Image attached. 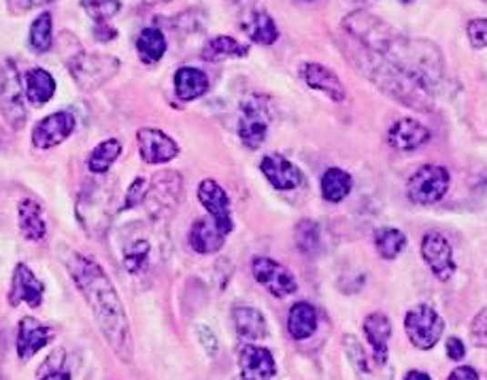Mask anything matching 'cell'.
<instances>
[{
	"label": "cell",
	"instance_id": "cell-1",
	"mask_svg": "<svg viewBox=\"0 0 487 380\" xmlns=\"http://www.w3.org/2000/svg\"><path fill=\"white\" fill-rule=\"evenodd\" d=\"M343 28L366 52L381 55L430 94L442 81V54L434 43L409 39L369 11H353L343 20Z\"/></svg>",
	"mask_w": 487,
	"mask_h": 380
},
{
	"label": "cell",
	"instance_id": "cell-2",
	"mask_svg": "<svg viewBox=\"0 0 487 380\" xmlns=\"http://www.w3.org/2000/svg\"><path fill=\"white\" fill-rule=\"evenodd\" d=\"M62 259H65L68 275L73 276V283L86 297L87 306H90L94 319H96L100 332L105 334L107 342L111 345L113 353L126 364H130L132 334L128 315H126V308L116 287H113L111 278L100 268V264L73 249H62Z\"/></svg>",
	"mask_w": 487,
	"mask_h": 380
},
{
	"label": "cell",
	"instance_id": "cell-3",
	"mask_svg": "<svg viewBox=\"0 0 487 380\" xmlns=\"http://www.w3.org/2000/svg\"><path fill=\"white\" fill-rule=\"evenodd\" d=\"M356 58L360 71H362L379 90L388 94V96L398 100V103H402L404 106H411V109L423 113L432 111L434 106L432 94H430L423 85L417 84L415 79H411L409 75L398 71L394 65H390V62L381 58V55L369 52V58H362V55H356Z\"/></svg>",
	"mask_w": 487,
	"mask_h": 380
},
{
	"label": "cell",
	"instance_id": "cell-4",
	"mask_svg": "<svg viewBox=\"0 0 487 380\" xmlns=\"http://www.w3.org/2000/svg\"><path fill=\"white\" fill-rule=\"evenodd\" d=\"M68 73L73 75L75 84L84 92H96L107 81H111L119 71V60L113 55L100 54H77L66 62Z\"/></svg>",
	"mask_w": 487,
	"mask_h": 380
},
{
	"label": "cell",
	"instance_id": "cell-5",
	"mask_svg": "<svg viewBox=\"0 0 487 380\" xmlns=\"http://www.w3.org/2000/svg\"><path fill=\"white\" fill-rule=\"evenodd\" d=\"M404 332H407L411 345L420 348V351H430L441 340L445 332V321L428 304L413 306L404 316Z\"/></svg>",
	"mask_w": 487,
	"mask_h": 380
},
{
	"label": "cell",
	"instance_id": "cell-6",
	"mask_svg": "<svg viewBox=\"0 0 487 380\" xmlns=\"http://www.w3.org/2000/svg\"><path fill=\"white\" fill-rule=\"evenodd\" d=\"M449 181L451 179H449L447 168L436 166V164H426V166H421L417 173L411 175L407 183V195L415 205H436V202L445 198Z\"/></svg>",
	"mask_w": 487,
	"mask_h": 380
},
{
	"label": "cell",
	"instance_id": "cell-7",
	"mask_svg": "<svg viewBox=\"0 0 487 380\" xmlns=\"http://www.w3.org/2000/svg\"><path fill=\"white\" fill-rule=\"evenodd\" d=\"M270 125V109L262 96H249L240 105L238 136L245 147L258 149L267 141Z\"/></svg>",
	"mask_w": 487,
	"mask_h": 380
},
{
	"label": "cell",
	"instance_id": "cell-8",
	"mask_svg": "<svg viewBox=\"0 0 487 380\" xmlns=\"http://www.w3.org/2000/svg\"><path fill=\"white\" fill-rule=\"evenodd\" d=\"M0 111L14 130L24 128L26 124V96L22 90L20 73L14 62H7L3 68V79H0Z\"/></svg>",
	"mask_w": 487,
	"mask_h": 380
},
{
	"label": "cell",
	"instance_id": "cell-9",
	"mask_svg": "<svg viewBox=\"0 0 487 380\" xmlns=\"http://www.w3.org/2000/svg\"><path fill=\"white\" fill-rule=\"evenodd\" d=\"M181 175L175 170H167L154 176L151 185L145 195L143 205H147V211L154 219H162L173 215V211L181 200Z\"/></svg>",
	"mask_w": 487,
	"mask_h": 380
},
{
	"label": "cell",
	"instance_id": "cell-10",
	"mask_svg": "<svg viewBox=\"0 0 487 380\" xmlns=\"http://www.w3.org/2000/svg\"><path fill=\"white\" fill-rule=\"evenodd\" d=\"M251 272H254L256 281L275 297H288L299 291V281H296V276L286 268V265L275 262V259L256 257L254 262H251Z\"/></svg>",
	"mask_w": 487,
	"mask_h": 380
},
{
	"label": "cell",
	"instance_id": "cell-11",
	"mask_svg": "<svg viewBox=\"0 0 487 380\" xmlns=\"http://www.w3.org/2000/svg\"><path fill=\"white\" fill-rule=\"evenodd\" d=\"M77 217L90 236H103L107 232L111 213L109 206H107V198H103V189L98 185L86 187V192L79 195Z\"/></svg>",
	"mask_w": 487,
	"mask_h": 380
},
{
	"label": "cell",
	"instance_id": "cell-12",
	"mask_svg": "<svg viewBox=\"0 0 487 380\" xmlns=\"http://www.w3.org/2000/svg\"><path fill=\"white\" fill-rule=\"evenodd\" d=\"M421 257L428 264V268L432 270V275L439 281L447 283L455 272V259L453 249L449 245V240L439 232H428L421 240Z\"/></svg>",
	"mask_w": 487,
	"mask_h": 380
},
{
	"label": "cell",
	"instance_id": "cell-13",
	"mask_svg": "<svg viewBox=\"0 0 487 380\" xmlns=\"http://www.w3.org/2000/svg\"><path fill=\"white\" fill-rule=\"evenodd\" d=\"M198 200L200 205L207 208L208 217L215 221V225L228 236V234L234 230V221L230 211V198H228L224 187H221L218 181L205 179L198 185Z\"/></svg>",
	"mask_w": 487,
	"mask_h": 380
},
{
	"label": "cell",
	"instance_id": "cell-14",
	"mask_svg": "<svg viewBox=\"0 0 487 380\" xmlns=\"http://www.w3.org/2000/svg\"><path fill=\"white\" fill-rule=\"evenodd\" d=\"M75 115L71 111H58L54 115H47L35 125L33 145L36 149H52L58 147L73 135Z\"/></svg>",
	"mask_w": 487,
	"mask_h": 380
},
{
	"label": "cell",
	"instance_id": "cell-15",
	"mask_svg": "<svg viewBox=\"0 0 487 380\" xmlns=\"http://www.w3.org/2000/svg\"><path fill=\"white\" fill-rule=\"evenodd\" d=\"M43 294H46V285L39 281V276H36L26 264H17L9 289L11 306L28 304L30 308H39L43 302Z\"/></svg>",
	"mask_w": 487,
	"mask_h": 380
},
{
	"label": "cell",
	"instance_id": "cell-16",
	"mask_svg": "<svg viewBox=\"0 0 487 380\" xmlns=\"http://www.w3.org/2000/svg\"><path fill=\"white\" fill-rule=\"evenodd\" d=\"M138 154L147 164H167L179 155V145L157 128H141L137 132Z\"/></svg>",
	"mask_w": 487,
	"mask_h": 380
},
{
	"label": "cell",
	"instance_id": "cell-17",
	"mask_svg": "<svg viewBox=\"0 0 487 380\" xmlns=\"http://www.w3.org/2000/svg\"><path fill=\"white\" fill-rule=\"evenodd\" d=\"M300 79L305 81L311 90L326 94L334 103H343L347 98V90L343 81L339 79V75L330 71L328 66L320 65V62H305V65H300Z\"/></svg>",
	"mask_w": 487,
	"mask_h": 380
},
{
	"label": "cell",
	"instance_id": "cell-18",
	"mask_svg": "<svg viewBox=\"0 0 487 380\" xmlns=\"http://www.w3.org/2000/svg\"><path fill=\"white\" fill-rule=\"evenodd\" d=\"M238 370L243 380H270L275 376V357L269 348L245 345L238 353Z\"/></svg>",
	"mask_w": 487,
	"mask_h": 380
},
{
	"label": "cell",
	"instance_id": "cell-19",
	"mask_svg": "<svg viewBox=\"0 0 487 380\" xmlns=\"http://www.w3.org/2000/svg\"><path fill=\"white\" fill-rule=\"evenodd\" d=\"M54 340V329L43 325L35 316H24L17 327V355L22 361L35 357L41 348H46Z\"/></svg>",
	"mask_w": 487,
	"mask_h": 380
},
{
	"label": "cell",
	"instance_id": "cell-20",
	"mask_svg": "<svg viewBox=\"0 0 487 380\" xmlns=\"http://www.w3.org/2000/svg\"><path fill=\"white\" fill-rule=\"evenodd\" d=\"M260 170L269 179L270 185L279 189V192H289V189H299L300 185H305V175H302V170L281 155L264 157Z\"/></svg>",
	"mask_w": 487,
	"mask_h": 380
},
{
	"label": "cell",
	"instance_id": "cell-21",
	"mask_svg": "<svg viewBox=\"0 0 487 380\" xmlns=\"http://www.w3.org/2000/svg\"><path fill=\"white\" fill-rule=\"evenodd\" d=\"M364 334L372 348L375 365H388V345L391 338V321L383 313H370L364 319Z\"/></svg>",
	"mask_w": 487,
	"mask_h": 380
},
{
	"label": "cell",
	"instance_id": "cell-22",
	"mask_svg": "<svg viewBox=\"0 0 487 380\" xmlns=\"http://www.w3.org/2000/svg\"><path fill=\"white\" fill-rule=\"evenodd\" d=\"M388 141L398 151H417L430 141V130L417 119L404 117L388 132Z\"/></svg>",
	"mask_w": 487,
	"mask_h": 380
},
{
	"label": "cell",
	"instance_id": "cell-23",
	"mask_svg": "<svg viewBox=\"0 0 487 380\" xmlns=\"http://www.w3.org/2000/svg\"><path fill=\"white\" fill-rule=\"evenodd\" d=\"M226 243V234L215 225L211 217L196 219L189 230V246L200 255H213L218 253Z\"/></svg>",
	"mask_w": 487,
	"mask_h": 380
},
{
	"label": "cell",
	"instance_id": "cell-24",
	"mask_svg": "<svg viewBox=\"0 0 487 380\" xmlns=\"http://www.w3.org/2000/svg\"><path fill=\"white\" fill-rule=\"evenodd\" d=\"M232 321L237 334L245 340H262L267 338L269 325L260 310L254 306H237L232 310Z\"/></svg>",
	"mask_w": 487,
	"mask_h": 380
},
{
	"label": "cell",
	"instance_id": "cell-25",
	"mask_svg": "<svg viewBox=\"0 0 487 380\" xmlns=\"http://www.w3.org/2000/svg\"><path fill=\"white\" fill-rule=\"evenodd\" d=\"M243 33L258 45H273L279 39V28H277L275 20L260 9L249 11L248 20L243 22Z\"/></svg>",
	"mask_w": 487,
	"mask_h": 380
},
{
	"label": "cell",
	"instance_id": "cell-26",
	"mask_svg": "<svg viewBox=\"0 0 487 380\" xmlns=\"http://www.w3.org/2000/svg\"><path fill=\"white\" fill-rule=\"evenodd\" d=\"M17 219H20V232L26 240H41L47 232L46 215L36 200L26 198L20 202L17 208Z\"/></svg>",
	"mask_w": 487,
	"mask_h": 380
},
{
	"label": "cell",
	"instance_id": "cell-27",
	"mask_svg": "<svg viewBox=\"0 0 487 380\" xmlns=\"http://www.w3.org/2000/svg\"><path fill=\"white\" fill-rule=\"evenodd\" d=\"M318 329V310L309 302H299L289 308L288 315V332L294 340L311 338Z\"/></svg>",
	"mask_w": 487,
	"mask_h": 380
},
{
	"label": "cell",
	"instance_id": "cell-28",
	"mask_svg": "<svg viewBox=\"0 0 487 380\" xmlns=\"http://www.w3.org/2000/svg\"><path fill=\"white\" fill-rule=\"evenodd\" d=\"M208 90V79L207 75L198 71L194 66H183L175 73V94L181 100H196L200 96H205Z\"/></svg>",
	"mask_w": 487,
	"mask_h": 380
},
{
	"label": "cell",
	"instance_id": "cell-29",
	"mask_svg": "<svg viewBox=\"0 0 487 380\" xmlns=\"http://www.w3.org/2000/svg\"><path fill=\"white\" fill-rule=\"evenodd\" d=\"M56 94V79L46 68H33L26 73V96L30 103L46 105Z\"/></svg>",
	"mask_w": 487,
	"mask_h": 380
},
{
	"label": "cell",
	"instance_id": "cell-30",
	"mask_svg": "<svg viewBox=\"0 0 487 380\" xmlns=\"http://www.w3.org/2000/svg\"><path fill=\"white\" fill-rule=\"evenodd\" d=\"M249 47L238 43L232 36H215L207 43V47L202 49V58L207 62H219L226 58H248Z\"/></svg>",
	"mask_w": 487,
	"mask_h": 380
},
{
	"label": "cell",
	"instance_id": "cell-31",
	"mask_svg": "<svg viewBox=\"0 0 487 380\" xmlns=\"http://www.w3.org/2000/svg\"><path fill=\"white\" fill-rule=\"evenodd\" d=\"M351 176L340 168L326 170L324 176H321V195H324L326 202H332V205L343 202L351 194Z\"/></svg>",
	"mask_w": 487,
	"mask_h": 380
},
{
	"label": "cell",
	"instance_id": "cell-32",
	"mask_svg": "<svg viewBox=\"0 0 487 380\" xmlns=\"http://www.w3.org/2000/svg\"><path fill=\"white\" fill-rule=\"evenodd\" d=\"M137 52L145 65H156L157 60H162V55L167 54V39L162 30L154 26L141 30L137 39Z\"/></svg>",
	"mask_w": 487,
	"mask_h": 380
},
{
	"label": "cell",
	"instance_id": "cell-33",
	"mask_svg": "<svg viewBox=\"0 0 487 380\" xmlns=\"http://www.w3.org/2000/svg\"><path fill=\"white\" fill-rule=\"evenodd\" d=\"M119 155H122V143L117 138H109V141H103L94 147L90 157H87V168L94 175H105L117 162Z\"/></svg>",
	"mask_w": 487,
	"mask_h": 380
},
{
	"label": "cell",
	"instance_id": "cell-34",
	"mask_svg": "<svg viewBox=\"0 0 487 380\" xmlns=\"http://www.w3.org/2000/svg\"><path fill=\"white\" fill-rule=\"evenodd\" d=\"M375 246L383 259H396L407 246V236L398 227H379L375 232Z\"/></svg>",
	"mask_w": 487,
	"mask_h": 380
},
{
	"label": "cell",
	"instance_id": "cell-35",
	"mask_svg": "<svg viewBox=\"0 0 487 380\" xmlns=\"http://www.w3.org/2000/svg\"><path fill=\"white\" fill-rule=\"evenodd\" d=\"M52 36H54V17L49 11H43V14L36 17L30 26V49L36 54H46L52 47Z\"/></svg>",
	"mask_w": 487,
	"mask_h": 380
},
{
	"label": "cell",
	"instance_id": "cell-36",
	"mask_svg": "<svg viewBox=\"0 0 487 380\" xmlns=\"http://www.w3.org/2000/svg\"><path fill=\"white\" fill-rule=\"evenodd\" d=\"M149 253H151V246L147 240L143 238H137L128 243L122 249V257H124V268L130 272V275H138L145 265L149 262Z\"/></svg>",
	"mask_w": 487,
	"mask_h": 380
},
{
	"label": "cell",
	"instance_id": "cell-37",
	"mask_svg": "<svg viewBox=\"0 0 487 380\" xmlns=\"http://www.w3.org/2000/svg\"><path fill=\"white\" fill-rule=\"evenodd\" d=\"M39 380H71L68 357L65 348H56L39 367Z\"/></svg>",
	"mask_w": 487,
	"mask_h": 380
},
{
	"label": "cell",
	"instance_id": "cell-38",
	"mask_svg": "<svg viewBox=\"0 0 487 380\" xmlns=\"http://www.w3.org/2000/svg\"><path fill=\"white\" fill-rule=\"evenodd\" d=\"M343 348H345V355L347 359H350V364L353 365V370L360 376V374H369L375 370V365H372V361L369 355H366L362 342H360L353 334H345L343 335Z\"/></svg>",
	"mask_w": 487,
	"mask_h": 380
},
{
	"label": "cell",
	"instance_id": "cell-39",
	"mask_svg": "<svg viewBox=\"0 0 487 380\" xmlns=\"http://www.w3.org/2000/svg\"><path fill=\"white\" fill-rule=\"evenodd\" d=\"M296 245H299V249L302 253H307V255H313V253L320 251L321 246V240H320V225L315 224V221H300L299 225H296Z\"/></svg>",
	"mask_w": 487,
	"mask_h": 380
},
{
	"label": "cell",
	"instance_id": "cell-40",
	"mask_svg": "<svg viewBox=\"0 0 487 380\" xmlns=\"http://www.w3.org/2000/svg\"><path fill=\"white\" fill-rule=\"evenodd\" d=\"M81 7L96 24H105L111 17H116L122 9L119 0H81Z\"/></svg>",
	"mask_w": 487,
	"mask_h": 380
},
{
	"label": "cell",
	"instance_id": "cell-41",
	"mask_svg": "<svg viewBox=\"0 0 487 380\" xmlns=\"http://www.w3.org/2000/svg\"><path fill=\"white\" fill-rule=\"evenodd\" d=\"M147 189H149V183L145 181L143 176H137V179L132 181V185L128 187V194H126V202H124L122 211H130V208H137L138 205H143L145 195H147Z\"/></svg>",
	"mask_w": 487,
	"mask_h": 380
},
{
	"label": "cell",
	"instance_id": "cell-42",
	"mask_svg": "<svg viewBox=\"0 0 487 380\" xmlns=\"http://www.w3.org/2000/svg\"><path fill=\"white\" fill-rule=\"evenodd\" d=\"M471 342L479 348H487V306L474 315L471 323Z\"/></svg>",
	"mask_w": 487,
	"mask_h": 380
},
{
	"label": "cell",
	"instance_id": "cell-43",
	"mask_svg": "<svg viewBox=\"0 0 487 380\" xmlns=\"http://www.w3.org/2000/svg\"><path fill=\"white\" fill-rule=\"evenodd\" d=\"M466 35H468V41H471V45L474 49L487 47V20L485 17H479V20L468 22Z\"/></svg>",
	"mask_w": 487,
	"mask_h": 380
},
{
	"label": "cell",
	"instance_id": "cell-44",
	"mask_svg": "<svg viewBox=\"0 0 487 380\" xmlns=\"http://www.w3.org/2000/svg\"><path fill=\"white\" fill-rule=\"evenodd\" d=\"M194 332H196V338H198L200 342V346L205 348L208 357H218V353H219L218 335H215L207 325H196Z\"/></svg>",
	"mask_w": 487,
	"mask_h": 380
},
{
	"label": "cell",
	"instance_id": "cell-45",
	"mask_svg": "<svg viewBox=\"0 0 487 380\" xmlns=\"http://www.w3.org/2000/svg\"><path fill=\"white\" fill-rule=\"evenodd\" d=\"M447 357L451 361H462L466 357V346L464 342H462L460 338H449L447 340Z\"/></svg>",
	"mask_w": 487,
	"mask_h": 380
},
{
	"label": "cell",
	"instance_id": "cell-46",
	"mask_svg": "<svg viewBox=\"0 0 487 380\" xmlns=\"http://www.w3.org/2000/svg\"><path fill=\"white\" fill-rule=\"evenodd\" d=\"M358 380H391V367L388 365H375V370L369 374H360Z\"/></svg>",
	"mask_w": 487,
	"mask_h": 380
},
{
	"label": "cell",
	"instance_id": "cell-47",
	"mask_svg": "<svg viewBox=\"0 0 487 380\" xmlns=\"http://www.w3.org/2000/svg\"><path fill=\"white\" fill-rule=\"evenodd\" d=\"M447 380H479V374L471 365H460L449 374Z\"/></svg>",
	"mask_w": 487,
	"mask_h": 380
},
{
	"label": "cell",
	"instance_id": "cell-48",
	"mask_svg": "<svg viewBox=\"0 0 487 380\" xmlns=\"http://www.w3.org/2000/svg\"><path fill=\"white\" fill-rule=\"evenodd\" d=\"M94 36H96L98 41L109 43V41H113L117 36V30L111 28L107 22L105 24H96V26H94Z\"/></svg>",
	"mask_w": 487,
	"mask_h": 380
},
{
	"label": "cell",
	"instance_id": "cell-49",
	"mask_svg": "<svg viewBox=\"0 0 487 380\" xmlns=\"http://www.w3.org/2000/svg\"><path fill=\"white\" fill-rule=\"evenodd\" d=\"M402 380H432V378H430L426 372H420V370H411V372L407 374V376H404Z\"/></svg>",
	"mask_w": 487,
	"mask_h": 380
},
{
	"label": "cell",
	"instance_id": "cell-50",
	"mask_svg": "<svg viewBox=\"0 0 487 380\" xmlns=\"http://www.w3.org/2000/svg\"><path fill=\"white\" fill-rule=\"evenodd\" d=\"M234 3H245V0H234Z\"/></svg>",
	"mask_w": 487,
	"mask_h": 380
},
{
	"label": "cell",
	"instance_id": "cell-51",
	"mask_svg": "<svg viewBox=\"0 0 487 380\" xmlns=\"http://www.w3.org/2000/svg\"><path fill=\"white\" fill-rule=\"evenodd\" d=\"M402 3H411V0H402Z\"/></svg>",
	"mask_w": 487,
	"mask_h": 380
},
{
	"label": "cell",
	"instance_id": "cell-52",
	"mask_svg": "<svg viewBox=\"0 0 487 380\" xmlns=\"http://www.w3.org/2000/svg\"><path fill=\"white\" fill-rule=\"evenodd\" d=\"M309 3H311V0H309Z\"/></svg>",
	"mask_w": 487,
	"mask_h": 380
},
{
	"label": "cell",
	"instance_id": "cell-53",
	"mask_svg": "<svg viewBox=\"0 0 487 380\" xmlns=\"http://www.w3.org/2000/svg\"><path fill=\"white\" fill-rule=\"evenodd\" d=\"M485 3H487V0H485Z\"/></svg>",
	"mask_w": 487,
	"mask_h": 380
}]
</instances>
